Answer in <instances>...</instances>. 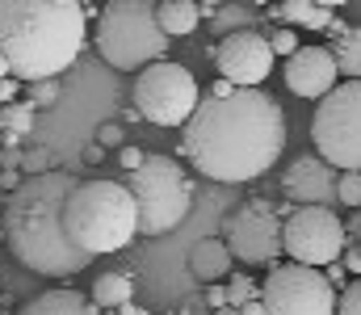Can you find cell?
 Wrapping results in <instances>:
<instances>
[{
  "label": "cell",
  "instance_id": "obj_22",
  "mask_svg": "<svg viewBox=\"0 0 361 315\" xmlns=\"http://www.w3.org/2000/svg\"><path fill=\"white\" fill-rule=\"evenodd\" d=\"M223 286H227V303H231V307H244V303L261 299V286H257V278H248V273H231Z\"/></svg>",
  "mask_w": 361,
  "mask_h": 315
},
{
  "label": "cell",
  "instance_id": "obj_31",
  "mask_svg": "<svg viewBox=\"0 0 361 315\" xmlns=\"http://www.w3.org/2000/svg\"><path fill=\"white\" fill-rule=\"evenodd\" d=\"M206 303H210V311L231 307V303H227V286H206Z\"/></svg>",
  "mask_w": 361,
  "mask_h": 315
},
{
  "label": "cell",
  "instance_id": "obj_36",
  "mask_svg": "<svg viewBox=\"0 0 361 315\" xmlns=\"http://www.w3.org/2000/svg\"><path fill=\"white\" fill-rule=\"evenodd\" d=\"M118 315H156V311H143V307H139V303H130V307H126V311H118Z\"/></svg>",
  "mask_w": 361,
  "mask_h": 315
},
{
  "label": "cell",
  "instance_id": "obj_23",
  "mask_svg": "<svg viewBox=\"0 0 361 315\" xmlns=\"http://www.w3.org/2000/svg\"><path fill=\"white\" fill-rule=\"evenodd\" d=\"M59 80H38V85H25V105L30 109H55L59 105Z\"/></svg>",
  "mask_w": 361,
  "mask_h": 315
},
{
  "label": "cell",
  "instance_id": "obj_25",
  "mask_svg": "<svg viewBox=\"0 0 361 315\" xmlns=\"http://www.w3.org/2000/svg\"><path fill=\"white\" fill-rule=\"evenodd\" d=\"M336 202L349 210H361V173H341L336 181Z\"/></svg>",
  "mask_w": 361,
  "mask_h": 315
},
{
  "label": "cell",
  "instance_id": "obj_24",
  "mask_svg": "<svg viewBox=\"0 0 361 315\" xmlns=\"http://www.w3.org/2000/svg\"><path fill=\"white\" fill-rule=\"evenodd\" d=\"M265 42H269L273 59H290V55L302 47V42H298V34H294V30H286V25H281V30H269V34H265Z\"/></svg>",
  "mask_w": 361,
  "mask_h": 315
},
{
  "label": "cell",
  "instance_id": "obj_14",
  "mask_svg": "<svg viewBox=\"0 0 361 315\" xmlns=\"http://www.w3.org/2000/svg\"><path fill=\"white\" fill-rule=\"evenodd\" d=\"M341 85V72L328 55V47H298L286 59V89L302 101H324Z\"/></svg>",
  "mask_w": 361,
  "mask_h": 315
},
{
  "label": "cell",
  "instance_id": "obj_3",
  "mask_svg": "<svg viewBox=\"0 0 361 315\" xmlns=\"http://www.w3.org/2000/svg\"><path fill=\"white\" fill-rule=\"evenodd\" d=\"M89 17L80 0H0V55L13 80H59L85 51Z\"/></svg>",
  "mask_w": 361,
  "mask_h": 315
},
{
  "label": "cell",
  "instance_id": "obj_5",
  "mask_svg": "<svg viewBox=\"0 0 361 315\" xmlns=\"http://www.w3.org/2000/svg\"><path fill=\"white\" fill-rule=\"evenodd\" d=\"M92 42H97V55L118 72H143L169 59V47H173L156 21L152 0H109L97 13Z\"/></svg>",
  "mask_w": 361,
  "mask_h": 315
},
{
  "label": "cell",
  "instance_id": "obj_18",
  "mask_svg": "<svg viewBox=\"0 0 361 315\" xmlns=\"http://www.w3.org/2000/svg\"><path fill=\"white\" fill-rule=\"evenodd\" d=\"M286 30H332L336 25V4H307V0H286L269 8Z\"/></svg>",
  "mask_w": 361,
  "mask_h": 315
},
{
  "label": "cell",
  "instance_id": "obj_17",
  "mask_svg": "<svg viewBox=\"0 0 361 315\" xmlns=\"http://www.w3.org/2000/svg\"><path fill=\"white\" fill-rule=\"evenodd\" d=\"M89 303L97 311H126L135 303V278L122 273V269H105L92 278V290H89Z\"/></svg>",
  "mask_w": 361,
  "mask_h": 315
},
{
  "label": "cell",
  "instance_id": "obj_4",
  "mask_svg": "<svg viewBox=\"0 0 361 315\" xmlns=\"http://www.w3.org/2000/svg\"><path fill=\"white\" fill-rule=\"evenodd\" d=\"M63 231L68 240L89 252V257H109L122 252L139 240V214H135V198L126 194L122 181L97 177V181H80L63 206Z\"/></svg>",
  "mask_w": 361,
  "mask_h": 315
},
{
  "label": "cell",
  "instance_id": "obj_19",
  "mask_svg": "<svg viewBox=\"0 0 361 315\" xmlns=\"http://www.w3.org/2000/svg\"><path fill=\"white\" fill-rule=\"evenodd\" d=\"M328 55L341 72V80H361V25H332Z\"/></svg>",
  "mask_w": 361,
  "mask_h": 315
},
{
  "label": "cell",
  "instance_id": "obj_21",
  "mask_svg": "<svg viewBox=\"0 0 361 315\" xmlns=\"http://www.w3.org/2000/svg\"><path fill=\"white\" fill-rule=\"evenodd\" d=\"M0 130H4V143H17L34 130V109L25 101L17 105H0Z\"/></svg>",
  "mask_w": 361,
  "mask_h": 315
},
{
  "label": "cell",
  "instance_id": "obj_13",
  "mask_svg": "<svg viewBox=\"0 0 361 315\" xmlns=\"http://www.w3.org/2000/svg\"><path fill=\"white\" fill-rule=\"evenodd\" d=\"M336 181L341 173L324 164L319 156H298L281 173V194L290 206H332L336 202Z\"/></svg>",
  "mask_w": 361,
  "mask_h": 315
},
{
  "label": "cell",
  "instance_id": "obj_7",
  "mask_svg": "<svg viewBox=\"0 0 361 315\" xmlns=\"http://www.w3.org/2000/svg\"><path fill=\"white\" fill-rule=\"evenodd\" d=\"M311 143L336 173H361V80H341L315 105Z\"/></svg>",
  "mask_w": 361,
  "mask_h": 315
},
{
  "label": "cell",
  "instance_id": "obj_38",
  "mask_svg": "<svg viewBox=\"0 0 361 315\" xmlns=\"http://www.w3.org/2000/svg\"><path fill=\"white\" fill-rule=\"evenodd\" d=\"M214 315H240V311L235 307H223V311H214Z\"/></svg>",
  "mask_w": 361,
  "mask_h": 315
},
{
  "label": "cell",
  "instance_id": "obj_10",
  "mask_svg": "<svg viewBox=\"0 0 361 315\" xmlns=\"http://www.w3.org/2000/svg\"><path fill=\"white\" fill-rule=\"evenodd\" d=\"M261 307L265 315H336V290L324 269L277 261L261 282Z\"/></svg>",
  "mask_w": 361,
  "mask_h": 315
},
{
  "label": "cell",
  "instance_id": "obj_6",
  "mask_svg": "<svg viewBox=\"0 0 361 315\" xmlns=\"http://www.w3.org/2000/svg\"><path fill=\"white\" fill-rule=\"evenodd\" d=\"M122 185L135 198L139 235H169L193 210V181L177 156H147L139 173L122 177Z\"/></svg>",
  "mask_w": 361,
  "mask_h": 315
},
{
  "label": "cell",
  "instance_id": "obj_32",
  "mask_svg": "<svg viewBox=\"0 0 361 315\" xmlns=\"http://www.w3.org/2000/svg\"><path fill=\"white\" fill-rule=\"evenodd\" d=\"M17 93H21V85L8 76V80H0V105H17Z\"/></svg>",
  "mask_w": 361,
  "mask_h": 315
},
{
  "label": "cell",
  "instance_id": "obj_33",
  "mask_svg": "<svg viewBox=\"0 0 361 315\" xmlns=\"http://www.w3.org/2000/svg\"><path fill=\"white\" fill-rule=\"evenodd\" d=\"M227 93H231V85H227V80H214V85H210V93H206V97H227Z\"/></svg>",
  "mask_w": 361,
  "mask_h": 315
},
{
  "label": "cell",
  "instance_id": "obj_29",
  "mask_svg": "<svg viewBox=\"0 0 361 315\" xmlns=\"http://www.w3.org/2000/svg\"><path fill=\"white\" fill-rule=\"evenodd\" d=\"M143 160H147V156H143L139 147H122V152H118V164H122L126 173H139V168H143Z\"/></svg>",
  "mask_w": 361,
  "mask_h": 315
},
{
  "label": "cell",
  "instance_id": "obj_39",
  "mask_svg": "<svg viewBox=\"0 0 361 315\" xmlns=\"http://www.w3.org/2000/svg\"><path fill=\"white\" fill-rule=\"evenodd\" d=\"M357 252H361V244H357Z\"/></svg>",
  "mask_w": 361,
  "mask_h": 315
},
{
  "label": "cell",
  "instance_id": "obj_37",
  "mask_svg": "<svg viewBox=\"0 0 361 315\" xmlns=\"http://www.w3.org/2000/svg\"><path fill=\"white\" fill-rule=\"evenodd\" d=\"M177 315H214V311H197V307H189V303H185V307H180Z\"/></svg>",
  "mask_w": 361,
  "mask_h": 315
},
{
  "label": "cell",
  "instance_id": "obj_40",
  "mask_svg": "<svg viewBox=\"0 0 361 315\" xmlns=\"http://www.w3.org/2000/svg\"><path fill=\"white\" fill-rule=\"evenodd\" d=\"M0 240H4V235H0Z\"/></svg>",
  "mask_w": 361,
  "mask_h": 315
},
{
  "label": "cell",
  "instance_id": "obj_16",
  "mask_svg": "<svg viewBox=\"0 0 361 315\" xmlns=\"http://www.w3.org/2000/svg\"><path fill=\"white\" fill-rule=\"evenodd\" d=\"M13 315H101V311L89 303V295L68 290V286H55V290H42L30 303H21Z\"/></svg>",
  "mask_w": 361,
  "mask_h": 315
},
{
  "label": "cell",
  "instance_id": "obj_9",
  "mask_svg": "<svg viewBox=\"0 0 361 315\" xmlns=\"http://www.w3.org/2000/svg\"><path fill=\"white\" fill-rule=\"evenodd\" d=\"M345 248H349V231L332 206H294L281 218V252L294 265L328 269L345 257Z\"/></svg>",
  "mask_w": 361,
  "mask_h": 315
},
{
  "label": "cell",
  "instance_id": "obj_11",
  "mask_svg": "<svg viewBox=\"0 0 361 315\" xmlns=\"http://www.w3.org/2000/svg\"><path fill=\"white\" fill-rule=\"evenodd\" d=\"M231 248V261H244V265H277L281 261V218L273 202L265 198H252L227 218V240Z\"/></svg>",
  "mask_w": 361,
  "mask_h": 315
},
{
  "label": "cell",
  "instance_id": "obj_27",
  "mask_svg": "<svg viewBox=\"0 0 361 315\" xmlns=\"http://www.w3.org/2000/svg\"><path fill=\"white\" fill-rule=\"evenodd\" d=\"M122 135H126V130H122V122H101V130H97V147H101V152H109V147H118V152H122V147H126V143H122Z\"/></svg>",
  "mask_w": 361,
  "mask_h": 315
},
{
  "label": "cell",
  "instance_id": "obj_28",
  "mask_svg": "<svg viewBox=\"0 0 361 315\" xmlns=\"http://www.w3.org/2000/svg\"><path fill=\"white\" fill-rule=\"evenodd\" d=\"M21 168L30 177H42V173H51V156L47 152H30V156H21Z\"/></svg>",
  "mask_w": 361,
  "mask_h": 315
},
{
  "label": "cell",
  "instance_id": "obj_30",
  "mask_svg": "<svg viewBox=\"0 0 361 315\" xmlns=\"http://www.w3.org/2000/svg\"><path fill=\"white\" fill-rule=\"evenodd\" d=\"M341 269H345V273H353V278H361V252H357V244H349V248H345Z\"/></svg>",
  "mask_w": 361,
  "mask_h": 315
},
{
  "label": "cell",
  "instance_id": "obj_26",
  "mask_svg": "<svg viewBox=\"0 0 361 315\" xmlns=\"http://www.w3.org/2000/svg\"><path fill=\"white\" fill-rule=\"evenodd\" d=\"M336 315H361V278H353V282L336 295Z\"/></svg>",
  "mask_w": 361,
  "mask_h": 315
},
{
  "label": "cell",
  "instance_id": "obj_2",
  "mask_svg": "<svg viewBox=\"0 0 361 315\" xmlns=\"http://www.w3.org/2000/svg\"><path fill=\"white\" fill-rule=\"evenodd\" d=\"M76 185L80 181L72 173L51 168L42 177H25L0 206V235L13 261L38 278H72L92 265L89 252H80L63 231V206Z\"/></svg>",
  "mask_w": 361,
  "mask_h": 315
},
{
  "label": "cell",
  "instance_id": "obj_1",
  "mask_svg": "<svg viewBox=\"0 0 361 315\" xmlns=\"http://www.w3.org/2000/svg\"><path fill=\"white\" fill-rule=\"evenodd\" d=\"M185 160L223 185L265 177L286 152V109L265 89H231L227 97H202L180 135Z\"/></svg>",
  "mask_w": 361,
  "mask_h": 315
},
{
  "label": "cell",
  "instance_id": "obj_12",
  "mask_svg": "<svg viewBox=\"0 0 361 315\" xmlns=\"http://www.w3.org/2000/svg\"><path fill=\"white\" fill-rule=\"evenodd\" d=\"M214 72L219 80H227L231 89H261L273 72V51L261 30H227L214 47H210Z\"/></svg>",
  "mask_w": 361,
  "mask_h": 315
},
{
  "label": "cell",
  "instance_id": "obj_8",
  "mask_svg": "<svg viewBox=\"0 0 361 315\" xmlns=\"http://www.w3.org/2000/svg\"><path fill=\"white\" fill-rule=\"evenodd\" d=\"M135 113L156 122V126H185L202 101V89L185 63L160 59L135 76Z\"/></svg>",
  "mask_w": 361,
  "mask_h": 315
},
{
  "label": "cell",
  "instance_id": "obj_20",
  "mask_svg": "<svg viewBox=\"0 0 361 315\" xmlns=\"http://www.w3.org/2000/svg\"><path fill=\"white\" fill-rule=\"evenodd\" d=\"M156 21H160L164 38L173 42L180 34H193V30H197L202 4H193V0H164V4H156Z\"/></svg>",
  "mask_w": 361,
  "mask_h": 315
},
{
  "label": "cell",
  "instance_id": "obj_34",
  "mask_svg": "<svg viewBox=\"0 0 361 315\" xmlns=\"http://www.w3.org/2000/svg\"><path fill=\"white\" fill-rule=\"evenodd\" d=\"M240 315H265V307H261V299H252V303H244V307H235Z\"/></svg>",
  "mask_w": 361,
  "mask_h": 315
},
{
  "label": "cell",
  "instance_id": "obj_15",
  "mask_svg": "<svg viewBox=\"0 0 361 315\" xmlns=\"http://www.w3.org/2000/svg\"><path fill=\"white\" fill-rule=\"evenodd\" d=\"M189 273L202 282V286H223L231 273H235V261H231V248L223 244V240H214V235H206V240H197L193 248H189Z\"/></svg>",
  "mask_w": 361,
  "mask_h": 315
},
{
  "label": "cell",
  "instance_id": "obj_35",
  "mask_svg": "<svg viewBox=\"0 0 361 315\" xmlns=\"http://www.w3.org/2000/svg\"><path fill=\"white\" fill-rule=\"evenodd\" d=\"M101 156H105V152H101V147H97V143H89V147H85V160H89V164H97V160H101Z\"/></svg>",
  "mask_w": 361,
  "mask_h": 315
}]
</instances>
